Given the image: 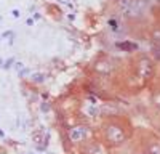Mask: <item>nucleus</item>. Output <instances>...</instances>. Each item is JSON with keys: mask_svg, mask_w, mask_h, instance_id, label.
<instances>
[{"mask_svg": "<svg viewBox=\"0 0 160 154\" xmlns=\"http://www.w3.org/2000/svg\"><path fill=\"white\" fill-rule=\"evenodd\" d=\"M120 8L130 18H138L144 13L146 3L141 0H120Z\"/></svg>", "mask_w": 160, "mask_h": 154, "instance_id": "nucleus-1", "label": "nucleus"}, {"mask_svg": "<svg viewBox=\"0 0 160 154\" xmlns=\"http://www.w3.org/2000/svg\"><path fill=\"white\" fill-rule=\"evenodd\" d=\"M106 138H108V141L111 145L118 146V145H122L123 141L127 140V135H125L123 128L120 125L109 124V125H106Z\"/></svg>", "mask_w": 160, "mask_h": 154, "instance_id": "nucleus-2", "label": "nucleus"}, {"mask_svg": "<svg viewBox=\"0 0 160 154\" xmlns=\"http://www.w3.org/2000/svg\"><path fill=\"white\" fill-rule=\"evenodd\" d=\"M138 72H139V75L142 77V79H149V77L152 75V72H154L152 63L149 59H146V58L141 59L139 64H138Z\"/></svg>", "mask_w": 160, "mask_h": 154, "instance_id": "nucleus-3", "label": "nucleus"}, {"mask_svg": "<svg viewBox=\"0 0 160 154\" xmlns=\"http://www.w3.org/2000/svg\"><path fill=\"white\" fill-rule=\"evenodd\" d=\"M69 136H71V140L72 141H82L85 136H87V127H83V125H78V127H74L72 130L69 132Z\"/></svg>", "mask_w": 160, "mask_h": 154, "instance_id": "nucleus-4", "label": "nucleus"}, {"mask_svg": "<svg viewBox=\"0 0 160 154\" xmlns=\"http://www.w3.org/2000/svg\"><path fill=\"white\" fill-rule=\"evenodd\" d=\"M148 152L149 154H160V143H151Z\"/></svg>", "mask_w": 160, "mask_h": 154, "instance_id": "nucleus-5", "label": "nucleus"}, {"mask_svg": "<svg viewBox=\"0 0 160 154\" xmlns=\"http://www.w3.org/2000/svg\"><path fill=\"white\" fill-rule=\"evenodd\" d=\"M154 55L160 59V45H155V47H154Z\"/></svg>", "mask_w": 160, "mask_h": 154, "instance_id": "nucleus-6", "label": "nucleus"}, {"mask_svg": "<svg viewBox=\"0 0 160 154\" xmlns=\"http://www.w3.org/2000/svg\"><path fill=\"white\" fill-rule=\"evenodd\" d=\"M118 47H120V48H122V47H123V48H136V45H133V44H123V45L120 44Z\"/></svg>", "mask_w": 160, "mask_h": 154, "instance_id": "nucleus-7", "label": "nucleus"}, {"mask_svg": "<svg viewBox=\"0 0 160 154\" xmlns=\"http://www.w3.org/2000/svg\"><path fill=\"white\" fill-rule=\"evenodd\" d=\"M34 80H35V82H42V80H43V75H42V74L34 75Z\"/></svg>", "mask_w": 160, "mask_h": 154, "instance_id": "nucleus-8", "label": "nucleus"}, {"mask_svg": "<svg viewBox=\"0 0 160 154\" xmlns=\"http://www.w3.org/2000/svg\"><path fill=\"white\" fill-rule=\"evenodd\" d=\"M154 38H155V40H157V42L160 44V31H158V32H155V35H154Z\"/></svg>", "mask_w": 160, "mask_h": 154, "instance_id": "nucleus-9", "label": "nucleus"}]
</instances>
